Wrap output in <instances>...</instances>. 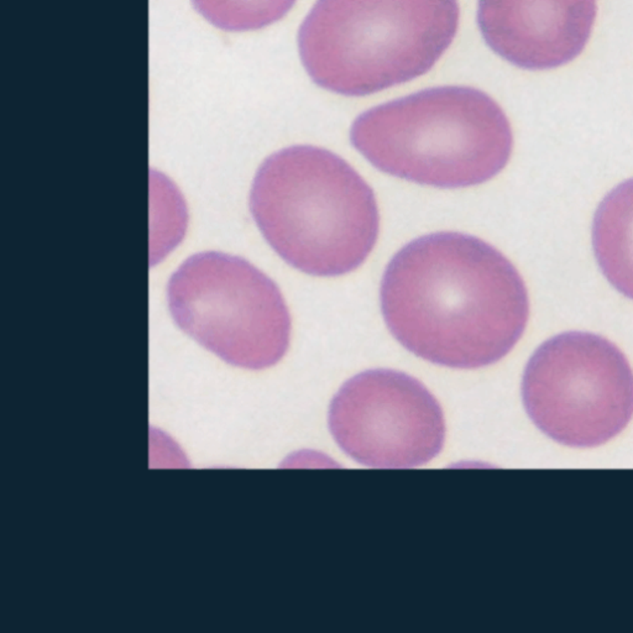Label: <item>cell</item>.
I'll return each mask as SVG.
<instances>
[{
    "label": "cell",
    "instance_id": "cell-1",
    "mask_svg": "<svg viewBox=\"0 0 633 633\" xmlns=\"http://www.w3.org/2000/svg\"><path fill=\"white\" fill-rule=\"evenodd\" d=\"M383 320L401 346L453 369L489 367L520 341L526 283L511 261L473 235H423L394 254L380 287Z\"/></svg>",
    "mask_w": 633,
    "mask_h": 633
},
{
    "label": "cell",
    "instance_id": "cell-2",
    "mask_svg": "<svg viewBox=\"0 0 633 633\" xmlns=\"http://www.w3.org/2000/svg\"><path fill=\"white\" fill-rule=\"evenodd\" d=\"M250 211L277 255L312 276L355 271L380 233L373 188L341 156L311 145L280 150L261 164Z\"/></svg>",
    "mask_w": 633,
    "mask_h": 633
},
{
    "label": "cell",
    "instance_id": "cell-3",
    "mask_svg": "<svg viewBox=\"0 0 633 633\" xmlns=\"http://www.w3.org/2000/svg\"><path fill=\"white\" fill-rule=\"evenodd\" d=\"M350 140L378 170L436 188L490 181L513 149L502 108L465 85L428 88L371 108L353 122Z\"/></svg>",
    "mask_w": 633,
    "mask_h": 633
},
{
    "label": "cell",
    "instance_id": "cell-4",
    "mask_svg": "<svg viewBox=\"0 0 633 633\" xmlns=\"http://www.w3.org/2000/svg\"><path fill=\"white\" fill-rule=\"evenodd\" d=\"M458 0H317L298 32L314 83L364 97L429 72L458 32Z\"/></svg>",
    "mask_w": 633,
    "mask_h": 633
},
{
    "label": "cell",
    "instance_id": "cell-5",
    "mask_svg": "<svg viewBox=\"0 0 633 633\" xmlns=\"http://www.w3.org/2000/svg\"><path fill=\"white\" fill-rule=\"evenodd\" d=\"M167 301L176 325L233 367L262 370L287 353L292 325L283 293L243 257L191 256L171 276Z\"/></svg>",
    "mask_w": 633,
    "mask_h": 633
},
{
    "label": "cell",
    "instance_id": "cell-6",
    "mask_svg": "<svg viewBox=\"0 0 633 633\" xmlns=\"http://www.w3.org/2000/svg\"><path fill=\"white\" fill-rule=\"evenodd\" d=\"M522 399L533 423L555 442L597 447L632 418V367L606 338L567 332L533 353L523 374Z\"/></svg>",
    "mask_w": 633,
    "mask_h": 633
},
{
    "label": "cell",
    "instance_id": "cell-7",
    "mask_svg": "<svg viewBox=\"0 0 633 633\" xmlns=\"http://www.w3.org/2000/svg\"><path fill=\"white\" fill-rule=\"evenodd\" d=\"M329 429L343 452L371 468L406 469L442 452V407L423 383L390 369L348 380L330 404Z\"/></svg>",
    "mask_w": 633,
    "mask_h": 633
},
{
    "label": "cell",
    "instance_id": "cell-8",
    "mask_svg": "<svg viewBox=\"0 0 633 633\" xmlns=\"http://www.w3.org/2000/svg\"><path fill=\"white\" fill-rule=\"evenodd\" d=\"M596 0H479L478 24L495 54L520 69H552L585 48Z\"/></svg>",
    "mask_w": 633,
    "mask_h": 633
},
{
    "label": "cell",
    "instance_id": "cell-9",
    "mask_svg": "<svg viewBox=\"0 0 633 633\" xmlns=\"http://www.w3.org/2000/svg\"><path fill=\"white\" fill-rule=\"evenodd\" d=\"M592 246L607 281L633 299V178L607 193L596 209Z\"/></svg>",
    "mask_w": 633,
    "mask_h": 633
},
{
    "label": "cell",
    "instance_id": "cell-10",
    "mask_svg": "<svg viewBox=\"0 0 633 633\" xmlns=\"http://www.w3.org/2000/svg\"><path fill=\"white\" fill-rule=\"evenodd\" d=\"M297 0H192L201 15L225 31H251L281 20Z\"/></svg>",
    "mask_w": 633,
    "mask_h": 633
}]
</instances>
